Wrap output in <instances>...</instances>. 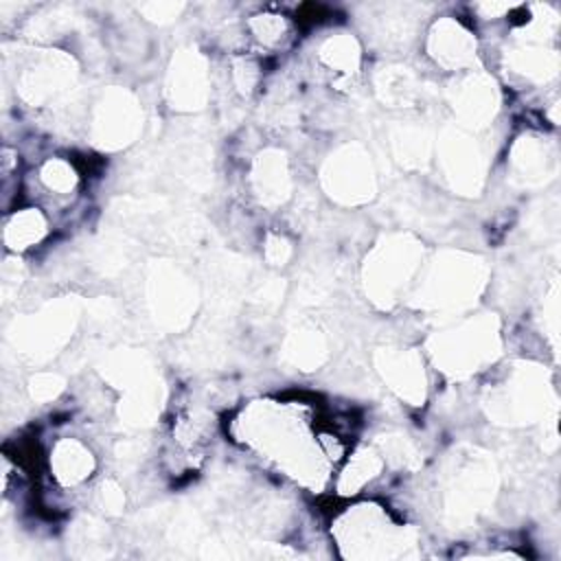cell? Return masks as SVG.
Returning a JSON list of instances; mask_svg holds the SVG:
<instances>
[{
  "instance_id": "10",
  "label": "cell",
  "mask_w": 561,
  "mask_h": 561,
  "mask_svg": "<svg viewBox=\"0 0 561 561\" xmlns=\"http://www.w3.org/2000/svg\"><path fill=\"white\" fill-rule=\"evenodd\" d=\"M140 129V110L134 96L125 90L103 94L92 118V138L99 147L118 149L136 138Z\"/></svg>"
},
{
  "instance_id": "4",
  "label": "cell",
  "mask_w": 561,
  "mask_h": 561,
  "mask_svg": "<svg viewBox=\"0 0 561 561\" xmlns=\"http://www.w3.org/2000/svg\"><path fill=\"white\" fill-rule=\"evenodd\" d=\"M436 364L451 375H471L497 353V324L489 316L471 318L430 342Z\"/></svg>"
},
{
  "instance_id": "23",
  "label": "cell",
  "mask_w": 561,
  "mask_h": 561,
  "mask_svg": "<svg viewBox=\"0 0 561 561\" xmlns=\"http://www.w3.org/2000/svg\"><path fill=\"white\" fill-rule=\"evenodd\" d=\"M416 77L408 68L392 66L377 75V94L390 105H410L416 96Z\"/></svg>"
},
{
  "instance_id": "11",
  "label": "cell",
  "mask_w": 561,
  "mask_h": 561,
  "mask_svg": "<svg viewBox=\"0 0 561 561\" xmlns=\"http://www.w3.org/2000/svg\"><path fill=\"white\" fill-rule=\"evenodd\" d=\"M440 164L449 184L460 193H476L482 182V153L462 129H447L438 145Z\"/></svg>"
},
{
  "instance_id": "9",
  "label": "cell",
  "mask_w": 561,
  "mask_h": 561,
  "mask_svg": "<svg viewBox=\"0 0 561 561\" xmlns=\"http://www.w3.org/2000/svg\"><path fill=\"white\" fill-rule=\"evenodd\" d=\"M75 322V309L66 302H50L42 311L15 322V346L33 357H48L57 346L66 342Z\"/></svg>"
},
{
  "instance_id": "37",
  "label": "cell",
  "mask_w": 561,
  "mask_h": 561,
  "mask_svg": "<svg viewBox=\"0 0 561 561\" xmlns=\"http://www.w3.org/2000/svg\"><path fill=\"white\" fill-rule=\"evenodd\" d=\"M182 9V4H147V7H142V11H147V15H149V20H156V22H167V20H171L178 11Z\"/></svg>"
},
{
  "instance_id": "1",
  "label": "cell",
  "mask_w": 561,
  "mask_h": 561,
  "mask_svg": "<svg viewBox=\"0 0 561 561\" xmlns=\"http://www.w3.org/2000/svg\"><path fill=\"white\" fill-rule=\"evenodd\" d=\"M248 445L276 460L287 473L318 486L327 478L324 454L311 443L305 421L278 403H252L239 419Z\"/></svg>"
},
{
  "instance_id": "36",
  "label": "cell",
  "mask_w": 561,
  "mask_h": 561,
  "mask_svg": "<svg viewBox=\"0 0 561 561\" xmlns=\"http://www.w3.org/2000/svg\"><path fill=\"white\" fill-rule=\"evenodd\" d=\"M291 254L289 243L283 237H270L267 245H265V256L272 265H283Z\"/></svg>"
},
{
  "instance_id": "16",
  "label": "cell",
  "mask_w": 561,
  "mask_h": 561,
  "mask_svg": "<svg viewBox=\"0 0 561 561\" xmlns=\"http://www.w3.org/2000/svg\"><path fill=\"white\" fill-rule=\"evenodd\" d=\"M451 103L465 125L480 127L493 118L497 110V92L489 77L469 75L454 90Z\"/></svg>"
},
{
  "instance_id": "20",
  "label": "cell",
  "mask_w": 561,
  "mask_h": 561,
  "mask_svg": "<svg viewBox=\"0 0 561 561\" xmlns=\"http://www.w3.org/2000/svg\"><path fill=\"white\" fill-rule=\"evenodd\" d=\"M50 469H53V476L64 486H72V484L83 482L92 473L94 456L79 440L66 438L55 445V449L50 454Z\"/></svg>"
},
{
  "instance_id": "2",
  "label": "cell",
  "mask_w": 561,
  "mask_h": 561,
  "mask_svg": "<svg viewBox=\"0 0 561 561\" xmlns=\"http://www.w3.org/2000/svg\"><path fill=\"white\" fill-rule=\"evenodd\" d=\"M342 554L348 559H392L405 557L414 546L412 533L394 526L388 515L373 504L355 506L335 524Z\"/></svg>"
},
{
  "instance_id": "29",
  "label": "cell",
  "mask_w": 561,
  "mask_h": 561,
  "mask_svg": "<svg viewBox=\"0 0 561 561\" xmlns=\"http://www.w3.org/2000/svg\"><path fill=\"white\" fill-rule=\"evenodd\" d=\"M379 454L383 458V462L388 460L394 467H405L412 469L419 465V451L414 449V445L401 436V434H388L379 438Z\"/></svg>"
},
{
  "instance_id": "12",
  "label": "cell",
  "mask_w": 561,
  "mask_h": 561,
  "mask_svg": "<svg viewBox=\"0 0 561 561\" xmlns=\"http://www.w3.org/2000/svg\"><path fill=\"white\" fill-rule=\"evenodd\" d=\"M149 302L167 327H180L195 309V289L173 267H158L149 278Z\"/></svg>"
},
{
  "instance_id": "6",
  "label": "cell",
  "mask_w": 561,
  "mask_h": 561,
  "mask_svg": "<svg viewBox=\"0 0 561 561\" xmlns=\"http://www.w3.org/2000/svg\"><path fill=\"white\" fill-rule=\"evenodd\" d=\"M482 263L462 252H443L421 289V298L430 307H460L467 305L482 287Z\"/></svg>"
},
{
  "instance_id": "28",
  "label": "cell",
  "mask_w": 561,
  "mask_h": 561,
  "mask_svg": "<svg viewBox=\"0 0 561 561\" xmlns=\"http://www.w3.org/2000/svg\"><path fill=\"white\" fill-rule=\"evenodd\" d=\"M392 147L401 162L419 164L421 160L427 158L430 142H427L425 131H421V127L401 125L397 131H392Z\"/></svg>"
},
{
  "instance_id": "30",
  "label": "cell",
  "mask_w": 561,
  "mask_h": 561,
  "mask_svg": "<svg viewBox=\"0 0 561 561\" xmlns=\"http://www.w3.org/2000/svg\"><path fill=\"white\" fill-rule=\"evenodd\" d=\"M39 178H42V182H44L50 191H57V193H68V191H72L75 184H77V171L72 169V164L66 162V160H59V158L48 160V162L42 167Z\"/></svg>"
},
{
  "instance_id": "5",
  "label": "cell",
  "mask_w": 561,
  "mask_h": 561,
  "mask_svg": "<svg viewBox=\"0 0 561 561\" xmlns=\"http://www.w3.org/2000/svg\"><path fill=\"white\" fill-rule=\"evenodd\" d=\"M421 263V245L410 234H390L366 259V289L379 305L397 300Z\"/></svg>"
},
{
  "instance_id": "14",
  "label": "cell",
  "mask_w": 561,
  "mask_h": 561,
  "mask_svg": "<svg viewBox=\"0 0 561 561\" xmlns=\"http://www.w3.org/2000/svg\"><path fill=\"white\" fill-rule=\"evenodd\" d=\"M377 368L390 388L405 401L419 405L425 397V375L421 357L414 351L381 348L377 353Z\"/></svg>"
},
{
  "instance_id": "15",
  "label": "cell",
  "mask_w": 561,
  "mask_h": 561,
  "mask_svg": "<svg viewBox=\"0 0 561 561\" xmlns=\"http://www.w3.org/2000/svg\"><path fill=\"white\" fill-rule=\"evenodd\" d=\"M167 92L175 107L180 110H197L204 105L208 94V77L204 59L191 50L178 55L173 59Z\"/></svg>"
},
{
  "instance_id": "22",
  "label": "cell",
  "mask_w": 561,
  "mask_h": 561,
  "mask_svg": "<svg viewBox=\"0 0 561 561\" xmlns=\"http://www.w3.org/2000/svg\"><path fill=\"white\" fill-rule=\"evenodd\" d=\"M381 467H383V458L373 447H364L355 451V456H351L346 469L340 476L337 493L342 495L357 493L368 480H373L381 471Z\"/></svg>"
},
{
  "instance_id": "8",
  "label": "cell",
  "mask_w": 561,
  "mask_h": 561,
  "mask_svg": "<svg viewBox=\"0 0 561 561\" xmlns=\"http://www.w3.org/2000/svg\"><path fill=\"white\" fill-rule=\"evenodd\" d=\"M489 416L497 423H530L546 412V386L533 368H522L489 399Z\"/></svg>"
},
{
  "instance_id": "18",
  "label": "cell",
  "mask_w": 561,
  "mask_h": 561,
  "mask_svg": "<svg viewBox=\"0 0 561 561\" xmlns=\"http://www.w3.org/2000/svg\"><path fill=\"white\" fill-rule=\"evenodd\" d=\"M252 182L259 199L267 206H278L287 199L291 191V178L287 169L285 153L276 149L263 151L252 169Z\"/></svg>"
},
{
  "instance_id": "19",
  "label": "cell",
  "mask_w": 561,
  "mask_h": 561,
  "mask_svg": "<svg viewBox=\"0 0 561 561\" xmlns=\"http://www.w3.org/2000/svg\"><path fill=\"white\" fill-rule=\"evenodd\" d=\"M162 392L156 377H140L131 386L125 388V397L121 401V419L129 425H149L160 412Z\"/></svg>"
},
{
  "instance_id": "26",
  "label": "cell",
  "mask_w": 561,
  "mask_h": 561,
  "mask_svg": "<svg viewBox=\"0 0 561 561\" xmlns=\"http://www.w3.org/2000/svg\"><path fill=\"white\" fill-rule=\"evenodd\" d=\"M320 57L329 68H335L337 72L351 75L357 70L359 66V46L351 35H335L329 37L322 48H320Z\"/></svg>"
},
{
  "instance_id": "35",
  "label": "cell",
  "mask_w": 561,
  "mask_h": 561,
  "mask_svg": "<svg viewBox=\"0 0 561 561\" xmlns=\"http://www.w3.org/2000/svg\"><path fill=\"white\" fill-rule=\"evenodd\" d=\"M232 75H234V83H237V90H239V92H243V94H248V92L254 88V83H256V77H259V72H256V66H254L252 61H248V59H239V61L234 64V70H232Z\"/></svg>"
},
{
  "instance_id": "17",
  "label": "cell",
  "mask_w": 561,
  "mask_h": 561,
  "mask_svg": "<svg viewBox=\"0 0 561 561\" xmlns=\"http://www.w3.org/2000/svg\"><path fill=\"white\" fill-rule=\"evenodd\" d=\"M430 55L445 68H462L476 57V39L454 20H440L430 33Z\"/></svg>"
},
{
  "instance_id": "31",
  "label": "cell",
  "mask_w": 561,
  "mask_h": 561,
  "mask_svg": "<svg viewBox=\"0 0 561 561\" xmlns=\"http://www.w3.org/2000/svg\"><path fill=\"white\" fill-rule=\"evenodd\" d=\"M64 390V379L55 373H37L28 381V392L35 401H50Z\"/></svg>"
},
{
  "instance_id": "32",
  "label": "cell",
  "mask_w": 561,
  "mask_h": 561,
  "mask_svg": "<svg viewBox=\"0 0 561 561\" xmlns=\"http://www.w3.org/2000/svg\"><path fill=\"white\" fill-rule=\"evenodd\" d=\"M252 31L263 44H276L285 33V22L278 15H259L252 20Z\"/></svg>"
},
{
  "instance_id": "7",
  "label": "cell",
  "mask_w": 561,
  "mask_h": 561,
  "mask_svg": "<svg viewBox=\"0 0 561 561\" xmlns=\"http://www.w3.org/2000/svg\"><path fill=\"white\" fill-rule=\"evenodd\" d=\"M322 184L331 197L344 204H359L373 197L375 175L366 151L357 145H346L331 153L322 169Z\"/></svg>"
},
{
  "instance_id": "25",
  "label": "cell",
  "mask_w": 561,
  "mask_h": 561,
  "mask_svg": "<svg viewBox=\"0 0 561 561\" xmlns=\"http://www.w3.org/2000/svg\"><path fill=\"white\" fill-rule=\"evenodd\" d=\"M285 353L296 366H300L302 370H311L324 359V353H327L324 337L316 329L294 331L287 337Z\"/></svg>"
},
{
  "instance_id": "33",
  "label": "cell",
  "mask_w": 561,
  "mask_h": 561,
  "mask_svg": "<svg viewBox=\"0 0 561 561\" xmlns=\"http://www.w3.org/2000/svg\"><path fill=\"white\" fill-rule=\"evenodd\" d=\"M103 541H105L103 528H99L96 524H88V522H85V524L79 528V543H75V546H81V548H83V554L92 557V554H105Z\"/></svg>"
},
{
  "instance_id": "13",
  "label": "cell",
  "mask_w": 561,
  "mask_h": 561,
  "mask_svg": "<svg viewBox=\"0 0 561 561\" xmlns=\"http://www.w3.org/2000/svg\"><path fill=\"white\" fill-rule=\"evenodd\" d=\"M75 79V64L61 53H48L33 66H28L18 81V90L24 101L42 105L48 99L64 92Z\"/></svg>"
},
{
  "instance_id": "27",
  "label": "cell",
  "mask_w": 561,
  "mask_h": 561,
  "mask_svg": "<svg viewBox=\"0 0 561 561\" xmlns=\"http://www.w3.org/2000/svg\"><path fill=\"white\" fill-rule=\"evenodd\" d=\"M513 66L517 72H522L524 77L533 79V81H546L550 77L557 75L559 68V59L554 53L550 50H541V48H522L519 53H515L513 57Z\"/></svg>"
},
{
  "instance_id": "21",
  "label": "cell",
  "mask_w": 561,
  "mask_h": 561,
  "mask_svg": "<svg viewBox=\"0 0 561 561\" xmlns=\"http://www.w3.org/2000/svg\"><path fill=\"white\" fill-rule=\"evenodd\" d=\"M46 234V219L37 208H24L11 215L4 226V243L20 252L39 243Z\"/></svg>"
},
{
  "instance_id": "24",
  "label": "cell",
  "mask_w": 561,
  "mask_h": 561,
  "mask_svg": "<svg viewBox=\"0 0 561 561\" xmlns=\"http://www.w3.org/2000/svg\"><path fill=\"white\" fill-rule=\"evenodd\" d=\"M550 156L537 138H522L513 149V167L526 182H541L548 173Z\"/></svg>"
},
{
  "instance_id": "34",
  "label": "cell",
  "mask_w": 561,
  "mask_h": 561,
  "mask_svg": "<svg viewBox=\"0 0 561 561\" xmlns=\"http://www.w3.org/2000/svg\"><path fill=\"white\" fill-rule=\"evenodd\" d=\"M99 497H101V506H103V511H105V513H110V515L121 513V511H123V506H125V495H123L121 486H118V484H114V482H110V480L101 484Z\"/></svg>"
},
{
  "instance_id": "3",
  "label": "cell",
  "mask_w": 561,
  "mask_h": 561,
  "mask_svg": "<svg viewBox=\"0 0 561 561\" xmlns=\"http://www.w3.org/2000/svg\"><path fill=\"white\" fill-rule=\"evenodd\" d=\"M495 467L486 454L476 449L458 454L445 473L443 511L451 526H467L495 495Z\"/></svg>"
}]
</instances>
